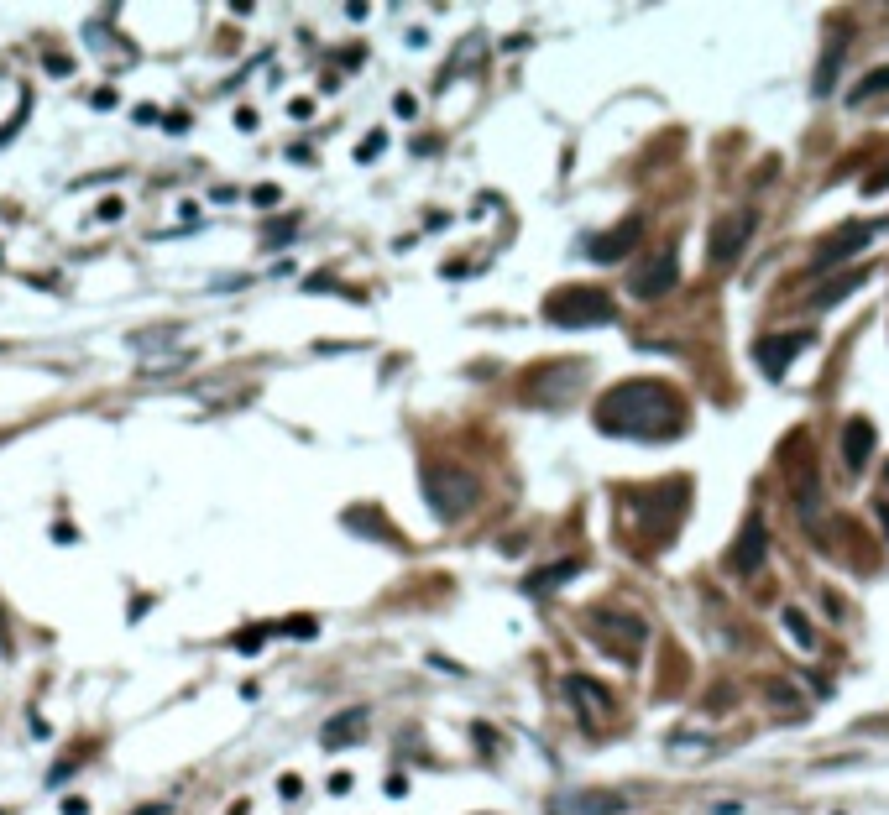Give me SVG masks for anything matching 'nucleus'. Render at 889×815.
Returning <instances> with one entry per match:
<instances>
[{
  "label": "nucleus",
  "mask_w": 889,
  "mask_h": 815,
  "mask_svg": "<svg viewBox=\"0 0 889 815\" xmlns=\"http://www.w3.org/2000/svg\"><path fill=\"white\" fill-rule=\"evenodd\" d=\"M597 429L612 439H670L686 429V403L665 382L633 377V382H618L612 392H602Z\"/></svg>",
  "instance_id": "nucleus-1"
},
{
  "label": "nucleus",
  "mask_w": 889,
  "mask_h": 815,
  "mask_svg": "<svg viewBox=\"0 0 889 815\" xmlns=\"http://www.w3.org/2000/svg\"><path fill=\"white\" fill-rule=\"evenodd\" d=\"M544 319L560 324V330H586V324H612L618 309L602 288H586V283H571V288H555L544 298Z\"/></svg>",
  "instance_id": "nucleus-2"
},
{
  "label": "nucleus",
  "mask_w": 889,
  "mask_h": 815,
  "mask_svg": "<svg viewBox=\"0 0 889 815\" xmlns=\"http://www.w3.org/2000/svg\"><path fill=\"white\" fill-rule=\"evenodd\" d=\"M424 502L435 507V518L455 523L476 502V481L466 471H455V465H435V471L424 476Z\"/></svg>",
  "instance_id": "nucleus-3"
},
{
  "label": "nucleus",
  "mask_w": 889,
  "mask_h": 815,
  "mask_svg": "<svg viewBox=\"0 0 889 815\" xmlns=\"http://www.w3.org/2000/svg\"><path fill=\"white\" fill-rule=\"evenodd\" d=\"M586 633L602 638L618 659H633V648L644 643L649 627H644V617H628V612H591L586 617Z\"/></svg>",
  "instance_id": "nucleus-4"
},
{
  "label": "nucleus",
  "mask_w": 889,
  "mask_h": 815,
  "mask_svg": "<svg viewBox=\"0 0 889 815\" xmlns=\"http://www.w3.org/2000/svg\"><path fill=\"white\" fill-rule=\"evenodd\" d=\"M675 283H680V251H675V246H665L659 256H649V262H644V267H638V272L628 277L633 298H644V304H654V298H665Z\"/></svg>",
  "instance_id": "nucleus-5"
},
{
  "label": "nucleus",
  "mask_w": 889,
  "mask_h": 815,
  "mask_svg": "<svg viewBox=\"0 0 889 815\" xmlns=\"http://www.w3.org/2000/svg\"><path fill=\"white\" fill-rule=\"evenodd\" d=\"M889 220H869V225H842L832 241H822V251H816V272H827V267H837V262H848V256H858L863 246H869L879 230H884Z\"/></svg>",
  "instance_id": "nucleus-6"
},
{
  "label": "nucleus",
  "mask_w": 889,
  "mask_h": 815,
  "mask_svg": "<svg viewBox=\"0 0 889 815\" xmlns=\"http://www.w3.org/2000/svg\"><path fill=\"white\" fill-rule=\"evenodd\" d=\"M764 560H769V528H764V518H748L743 533H738V544L727 549V570L754 575V570H764Z\"/></svg>",
  "instance_id": "nucleus-7"
},
{
  "label": "nucleus",
  "mask_w": 889,
  "mask_h": 815,
  "mask_svg": "<svg viewBox=\"0 0 889 815\" xmlns=\"http://www.w3.org/2000/svg\"><path fill=\"white\" fill-rule=\"evenodd\" d=\"M628 800L612 795V789H571V795H555L550 815H623Z\"/></svg>",
  "instance_id": "nucleus-8"
},
{
  "label": "nucleus",
  "mask_w": 889,
  "mask_h": 815,
  "mask_svg": "<svg viewBox=\"0 0 889 815\" xmlns=\"http://www.w3.org/2000/svg\"><path fill=\"white\" fill-rule=\"evenodd\" d=\"M754 225H759V215H754V209H738V215L717 220V230H712V246H706V251H712V262H717V267H727V262H733V256L748 246V230H754Z\"/></svg>",
  "instance_id": "nucleus-9"
},
{
  "label": "nucleus",
  "mask_w": 889,
  "mask_h": 815,
  "mask_svg": "<svg viewBox=\"0 0 889 815\" xmlns=\"http://www.w3.org/2000/svg\"><path fill=\"white\" fill-rule=\"evenodd\" d=\"M811 340H816L811 330H790V335L759 340V345H754V361L764 366V377H785V371H790V356H801Z\"/></svg>",
  "instance_id": "nucleus-10"
},
{
  "label": "nucleus",
  "mask_w": 889,
  "mask_h": 815,
  "mask_svg": "<svg viewBox=\"0 0 889 815\" xmlns=\"http://www.w3.org/2000/svg\"><path fill=\"white\" fill-rule=\"evenodd\" d=\"M581 377H586V366H581V361L544 366V371H534V377H529V398H539V403H560L571 387H581Z\"/></svg>",
  "instance_id": "nucleus-11"
},
{
  "label": "nucleus",
  "mask_w": 889,
  "mask_h": 815,
  "mask_svg": "<svg viewBox=\"0 0 889 815\" xmlns=\"http://www.w3.org/2000/svg\"><path fill=\"white\" fill-rule=\"evenodd\" d=\"M638 230H644V220L628 215L623 225H612L602 241H591V246H586V256H591V262H623V256L638 246Z\"/></svg>",
  "instance_id": "nucleus-12"
},
{
  "label": "nucleus",
  "mask_w": 889,
  "mask_h": 815,
  "mask_svg": "<svg viewBox=\"0 0 889 815\" xmlns=\"http://www.w3.org/2000/svg\"><path fill=\"white\" fill-rule=\"evenodd\" d=\"M565 695H571V701L581 706L586 727H591L597 716H607V711H612V695H607L597 680H586V674H565Z\"/></svg>",
  "instance_id": "nucleus-13"
},
{
  "label": "nucleus",
  "mask_w": 889,
  "mask_h": 815,
  "mask_svg": "<svg viewBox=\"0 0 889 815\" xmlns=\"http://www.w3.org/2000/svg\"><path fill=\"white\" fill-rule=\"evenodd\" d=\"M869 277H874L869 267H848V272H842V277H832V283H827V288H816V293H811V309H816V314H827V309H837V304H842V298H848V293H858L863 283H869Z\"/></svg>",
  "instance_id": "nucleus-14"
},
{
  "label": "nucleus",
  "mask_w": 889,
  "mask_h": 815,
  "mask_svg": "<svg viewBox=\"0 0 889 815\" xmlns=\"http://www.w3.org/2000/svg\"><path fill=\"white\" fill-rule=\"evenodd\" d=\"M874 455V424L869 418H848V429H842V460H848V471H863Z\"/></svg>",
  "instance_id": "nucleus-15"
},
{
  "label": "nucleus",
  "mask_w": 889,
  "mask_h": 815,
  "mask_svg": "<svg viewBox=\"0 0 889 815\" xmlns=\"http://www.w3.org/2000/svg\"><path fill=\"white\" fill-rule=\"evenodd\" d=\"M367 721H372V711L367 706H351V711H340V716H330L325 721V748H340V742H361V732H367Z\"/></svg>",
  "instance_id": "nucleus-16"
},
{
  "label": "nucleus",
  "mask_w": 889,
  "mask_h": 815,
  "mask_svg": "<svg viewBox=\"0 0 889 815\" xmlns=\"http://www.w3.org/2000/svg\"><path fill=\"white\" fill-rule=\"evenodd\" d=\"M576 575H581V560H555L550 570H539V575L523 580V591H529V596H550V591H560L565 580H576Z\"/></svg>",
  "instance_id": "nucleus-17"
},
{
  "label": "nucleus",
  "mask_w": 889,
  "mask_h": 815,
  "mask_svg": "<svg viewBox=\"0 0 889 815\" xmlns=\"http://www.w3.org/2000/svg\"><path fill=\"white\" fill-rule=\"evenodd\" d=\"M842 48H848V32H837L832 53L822 58V68H816V79H811V95H816V100H827V95H832V84H837V63H842Z\"/></svg>",
  "instance_id": "nucleus-18"
},
{
  "label": "nucleus",
  "mask_w": 889,
  "mask_h": 815,
  "mask_svg": "<svg viewBox=\"0 0 889 815\" xmlns=\"http://www.w3.org/2000/svg\"><path fill=\"white\" fill-rule=\"evenodd\" d=\"M879 95H889V63H884V68H874V74H863V79L848 89V105L858 110L863 100H879Z\"/></svg>",
  "instance_id": "nucleus-19"
},
{
  "label": "nucleus",
  "mask_w": 889,
  "mask_h": 815,
  "mask_svg": "<svg viewBox=\"0 0 889 815\" xmlns=\"http://www.w3.org/2000/svg\"><path fill=\"white\" fill-rule=\"evenodd\" d=\"M780 622H785V633H790V638L811 654V648H816V627L806 622V612H801V607H785V612H780Z\"/></svg>",
  "instance_id": "nucleus-20"
},
{
  "label": "nucleus",
  "mask_w": 889,
  "mask_h": 815,
  "mask_svg": "<svg viewBox=\"0 0 889 815\" xmlns=\"http://www.w3.org/2000/svg\"><path fill=\"white\" fill-rule=\"evenodd\" d=\"M194 356H152V361H142V377H168V371H184Z\"/></svg>",
  "instance_id": "nucleus-21"
},
{
  "label": "nucleus",
  "mask_w": 889,
  "mask_h": 815,
  "mask_svg": "<svg viewBox=\"0 0 889 815\" xmlns=\"http://www.w3.org/2000/svg\"><path fill=\"white\" fill-rule=\"evenodd\" d=\"M293 230H299V215H288V220H272V225H267V246H283V241H293Z\"/></svg>",
  "instance_id": "nucleus-22"
},
{
  "label": "nucleus",
  "mask_w": 889,
  "mask_h": 815,
  "mask_svg": "<svg viewBox=\"0 0 889 815\" xmlns=\"http://www.w3.org/2000/svg\"><path fill=\"white\" fill-rule=\"evenodd\" d=\"M884 189H889V162H884V168H874L869 178H863V194H884Z\"/></svg>",
  "instance_id": "nucleus-23"
},
{
  "label": "nucleus",
  "mask_w": 889,
  "mask_h": 815,
  "mask_svg": "<svg viewBox=\"0 0 889 815\" xmlns=\"http://www.w3.org/2000/svg\"><path fill=\"white\" fill-rule=\"evenodd\" d=\"M236 648H241V654H257V648H262V627H246V633H236Z\"/></svg>",
  "instance_id": "nucleus-24"
},
{
  "label": "nucleus",
  "mask_w": 889,
  "mask_h": 815,
  "mask_svg": "<svg viewBox=\"0 0 889 815\" xmlns=\"http://www.w3.org/2000/svg\"><path fill=\"white\" fill-rule=\"evenodd\" d=\"M283 633H293V638H314L319 627H314V617H293V622H283Z\"/></svg>",
  "instance_id": "nucleus-25"
},
{
  "label": "nucleus",
  "mask_w": 889,
  "mask_h": 815,
  "mask_svg": "<svg viewBox=\"0 0 889 815\" xmlns=\"http://www.w3.org/2000/svg\"><path fill=\"white\" fill-rule=\"evenodd\" d=\"M382 147H387V136H382V131H372L367 142H361V152H356V157H361V162H372V157H377Z\"/></svg>",
  "instance_id": "nucleus-26"
},
{
  "label": "nucleus",
  "mask_w": 889,
  "mask_h": 815,
  "mask_svg": "<svg viewBox=\"0 0 889 815\" xmlns=\"http://www.w3.org/2000/svg\"><path fill=\"white\" fill-rule=\"evenodd\" d=\"M278 194H283L278 183H262V189L252 194V204H257V209H272V204H278Z\"/></svg>",
  "instance_id": "nucleus-27"
},
{
  "label": "nucleus",
  "mask_w": 889,
  "mask_h": 815,
  "mask_svg": "<svg viewBox=\"0 0 889 815\" xmlns=\"http://www.w3.org/2000/svg\"><path fill=\"white\" fill-rule=\"evenodd\" d=\"M68 774H74V758H63V763L53 768V774H48V789H63V784H68Z\"/></svg>",
  "instance_id": "nucleus-28"
},
{
  "label": "nucleus",
  "mask_w": 889,
  "mask_h": 815,
  "mask_svg": "<svg viewBox=\"0 0 889 815\" xmlns=\"http://www.w3.org/2000/svg\"><path fill=\"white\" fill-rule=\"evenodd\" d=\"M393 110L403 115V121H414V115H419V100H414V95H398V100H393Z\"/></svg>",
  "instance_id": "nucleus-29"
},
{
  "label": "nucleus",
  "mask_w": 889,
  "mask_h": 815,
  "mask_svg": "<svg viewBox=\"0 0 889 815\" xmlns=\"http://www.w3.org/2000/svg\"><path fill=\"white\" fill-rule=\"evenodd\" d=\"M299 789H304V784H299V774H283V779H278V795H283V800H293Z\"/></svg>",
  "instance_id": "nucleus-30"
},
{
  "label": "nucleus",
  "mask_w": 889,
  "mask_h": 815,
  "mask_svg": "<svg viewBox=\"0 0 889 815\" xmlns=\"http://www.w3.org/2000/svg\"><path fill=\"white\" fill-rule=\"evenodd\" d=\"M121 209H126L121 199H105V204L95 209V215H100V220H121Z\"/></svg>",
  "instance_id": "nucleus-31"
},
{
  "label": "nucleus",
  "mask_w": 889,
  "mask_h": 815,
  "mask_svg": "<svg viewBox=\"0 0 889 815\" xmlns=\"http://www.w3.org/2000/svg\"><path fill=\"white\" fill-rule=\"evenodd\" d=\"M288 115H293V121H309V115H314V100H293Z\"/></svg>",
  "instance_id": "nucleus-32"
},
{
  "label": "nucleus",
  "mask_w": 889,
  "mask_h": 815,
  "mask_svg": "<svg viewBox=\"0 0 889 815\" xmlns=\"http://www.w3.org/2000/svg\"><path fill=\"white\" fill-rule=\"evenodd\" d=\"M63 815H89V800H79V795H68V800H63Z\"/></svg>",
  "instance_id": "nucleus-33"
},
{
  "label": "nucleus",
  "mask_w": 889,
  "mask_h": 815,
  "mask_svg": "<svg viewBox=\"0 0 889 815\" xmlns=\"http://www.w3.org/2000/svg\"><path fill=\"white\" fill-rule=\"evenodd\" d=\"M769 701H774V706H780V701H795V690H790V685H769Z\"/></svg>",
  "instance_id": "nucleus-34"
},
{
  "label": "nucleus",
  "mask_w": 889,
  "mask_h": 815,
  "mask_svg": "<svg viewBox=\"0 0 889 815\" xmlns=\"http://www.w3.org/2000/svg\"><path fill=\"white\" fill-rule=\"evenodd\" d=\"M330 795H351V774H335L330 779Z\"/></svg>",
  "instance_id": "nucleus-35"
},
{
  "label": "nucleus",
  "mask_w": 889,
  "mask_h": 815,
  "mask_svg": "<svg viewBox=\"0 0 889 815\" xmlns=\"http://www.w3.org/2000/svg\"><path fill=\"white\" fill-rule=\"evenodd\" d=\"M136 815H168V805H142V810H136Z\"/></svg>",
  "instance_id": "nucleus-36"
},
{
  "label": "nucleus",
  "mask_w": 889,
  "mask_h": 815,
  "mask_svg": "<svg viewBox=\"0 0 889 815\" xmlns=\"http://www.w3.org/2000/svg\"><path fill=\"white\" fill-rule=\"evenodd\" d=\"M874 512H879V523L889 528V502H874Z\"/></svg>",
  "instance_id": "nucleus-37"
},
{
  "label": "nucleus",
  "mask_w": 889,
  "mask_h": 815,
  "mask_svg": "<svg viewBox=\"0 0 889 815\" xmlns=\"http://www.w3.org/2000/svg\"><path fill=\"white\" fill-rule=\"evenodd\" d=\"M231 815H246V800H236V805H231Z\"/></svg>",
  "instance_id": "nucleus-38"
},
{
  "label": "nucleus",
  "mask_w": 889,
  "mask_h": 815,
  "mask_svg": "<svg viewBox=\"0 0 889 815\" xmlns=\"http://www.w3.org/2000/svg\"><path fill=\"white\" fill-rule=\"evenodd\" d=\"M884 481H889V465H884Z\"/></svg>",
  "instance_id": "nucleus-39"
}]
</instances>
